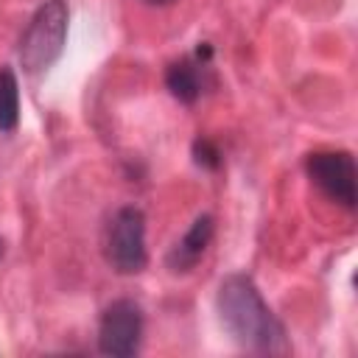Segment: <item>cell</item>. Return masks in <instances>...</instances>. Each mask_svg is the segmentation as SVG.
Listing matches in <instances>:
<instances>
[{
	"instance_id": "1",
	"label": "cell",
	"mask_w": 358,
	"mask_h": 358,
	"mask_svg": "<svg viewBox=\"0 0 358 358\" xmlns=\"http://www.w3.org/2000/svg\"><path fill=\"white\" fill-rule=\"evenodd\" d=\"M215 308L224 330L249 352L257 355H288L291 341L282 322L274 316L260 288L246 274H229L221 280Z\"/></svg>"
},
{
	"instance_id": "2",
	"label": "cell",
	"mask_w": 358,
	"mask_h": 358,
	"mask_svg": "<svg viewBox=\"0 0 358 358\" xmlns=\"http://www.w3.org/2000/svg\"><path fill=\"white\" fill-rule=\"evenodd\" d=\"M70 8L67 0H45L28 20L20 39V64L25 73L36 76L53 67L64 50Z\"/></svg>"
},
{
	"instance_id": "3",
	"label": "cell",
	"mask_w": 358,
	"mask_h": 358,
	"mask_svg": "<svg viewBox=\"0 0 358 358\" xmlns=\"http://www.w3.org/2000/svg\"><path fill=\"white\" fill-rule=\"evenodd\" d=\"M103 257L117 274H140L148 266L145 215L140 207H120L103 235Z\"/></svg>"
},
{
	"instance_id": "4",
	"label": "cell",
	"mask_w": 358,
	"mask_h": 358,
	"mask_svg": "<svg viewBox=\"0 0 358 358\" xmlns=\"http://www.w3.org/2000/svg\"><path fill=\"white\" fill-rule=\"evenodd\" d=\"M305 173L322 196L344 210H355V159L350 151H313L305 157Z\"/></svg>"
},
{
	"instance_id": "5",
	"label": "cell",
	"mask_w": 358,
	"mask_h": 358,
	"mask_svg": "<svg viewBox=\"0 0 358 358\" xmlns=\"http://www.w3.org/2000/svg\"><path fill=\"white\" fill-rule=\"evenodd\" d=\"M143 341V308L134 299H115L101 313L98 350L112 358H129Z\"/></svg>"
},
{
	"instance_id": "6",
	"label": "cell",
	"mask_w": 358,
	"mask_h": 358,
	"mask_svg": "<svg viewBox=\"0 0 358 358\" xmlns=\"http://www.w3.org/2000/svg\"><path fill=\"white\" fill-rule=\"evenodd\" d=\"M213 235H215V218L207 215V213H201V215L190 224V229L171 246V252H168V257H165V266H168L173 274H185V271L196 268V263L204 257V252H207Z\"/></svg>"
},
{
	"instance_id": "7",
	"label": "cell",
	"mask_w": 358,
	"mask_h": 358,
	"mask_svg": "<svg viewBox=\"0 0 358 358\" xmlns=\"http://www.w3.org/2000/svg\"><path fill=\"white\" fill-rule=\"evenodd\" d=\"M210 56V48H199L196 56H185L168 64L165 70V87L179 103H196L204 90V59Z\"/></svg>"
},
{
	"instance_id": "8",
	"label": "cell",
	"mask_w": 358,
	"mask_h": 358,
	"mask_svg": "<svg viewBox=\"0 0 358 358\" xmlns=\"http://www.w3.org/2000/svg\"><path fill=\"white\" fill-rule=\"evenodd\" d=\"M20 123V84L17 73L3 64L0 67V131L11 134Z\"/></svg>"
},
{
	"instance_id": "9",
	"label": "cell",
	"mask_w": 358,
	"mask_h": 358,
	"mask_svg": "<svg viewBox=\"0 0 358 358\" xmlns=\"http://www.w3.org/2000/svg\"><path fill=\"white\" fill-rule=\"evenodd\" d=\"M193 162L204 171H218L221 168V151L210 137H196L193 140Z\"/></svg>"
},
{
	"instance_id": "10",
	"label": "cell",
	"mask_w": 358,
	"mask_h": 358,
	"mask_svg": "<svg viewBox=\"0 0 358 358\" xmlns=\"http://www.w3.org/2000/svg\"><path fill=\"white\" fill-rule=\"evenodd\" d=\"M145 6H173L176 0H143Z\"/></svg>"
},
{
	"instance_id": "11",
	"label": "cell",
	"mask_w": 358,
	"mask_h": 358,
	"mask_svg": "<svg viewBox=\"0 0 358 358\" xmlns=\"http://www.w3.org/2000/svg\"><path fill=\"white\" fill-rule=\"evenodd\" d=\"M3 246H6V243H3V238H0V255H3Z\"/></svg>"
}]
</instances>
